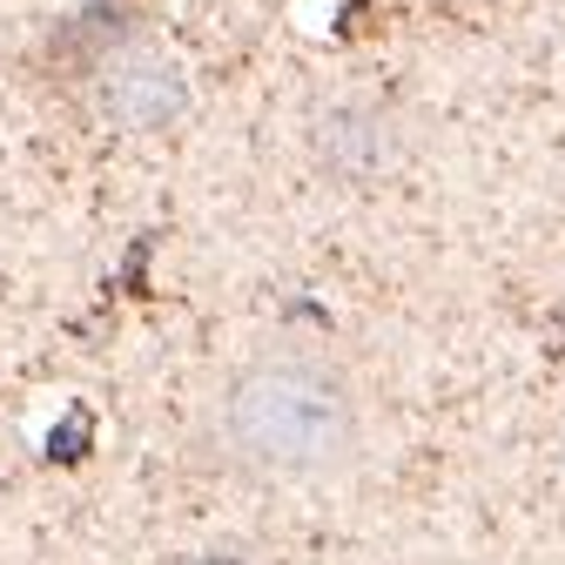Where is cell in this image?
<instances>
[{
    "label": "cell",
    "mask_w": 565,
    "mask_h": 565,
    "mask_svg": "<svg viewBox=\"0 0 565 565\" xmlns=\"http://www.w3.org/2000/svg\"><path fill=\"white\" fill-rule=\"evenodd\" d=\"M95 102L115 128H135V135H149V128H169L189 102V82H182V67L162 54V47H121L108 67H102V82H95Z\"/></svg>",
    "instance_id": "2"
},
{
    "label": "cell",
    "mask_w": 565,
    "mask_h": 565,
    "mask_svg": "<svg viewBox=\"0 0 565 565\" xmlns=\"http://www.w3.org/2000/svg\"><path fill=\"white\" fill-rule=\"evenodd\" d=\"M182 565H256L249 552H195V558H182Z\"/></svg>",
    "instance_id": "4"
},
{
    "label": "cell",
    "mask_w": 565,
    "mask_h": 565,
    "mask_svg": "<svg viewBox=\"0 0 565 565\" xmlns=\"http://www.w3.org/2000/svg\"><path fill=\"white\" fill-rule=\"evenodd\" d=\"M323 156L337 175H377L384 169V108L358 102L323 121Z\"/></svg>",
    "instance_id": "3"
},
{
    "label": "cell",
    "mask_w": 565,
    "mask_h": 565,
    "mask_svg": "<svg viewBox=\"0 0 565 565\" xmlns=\"http://www.w3.org/2000/svg\"><path fill=\"white\" fill-rule=\"evenodd\" d=\"M209 451L256 491L337 484L364 458V391L317 343H269L243 358L209 404Z\"/></svg>",
    "instance_id": "1"
}]
</instances>
